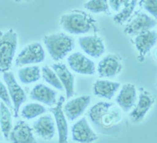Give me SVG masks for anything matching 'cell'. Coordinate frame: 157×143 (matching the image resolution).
Listing matches in <instances>:
<instances>
[{"label": "cell", "instance_id": "cell-17", "mask_svg": "<svg viewBox=\"0 0 157 143\" xmlns=\"http://www.w3.org/2000/svg\"><path fill=\"white\" fill-rule=\"evenodd\" d=\"M135 47L138 51L140 61H143L147 53L152 50L157 43V32L150 30L135 36L134 39Z\"/></svg>", "mask_w": 157, "mask_h": 143}, {"label": "cell", "instance_id": "cell-14", "mask_svg": "<svg viewBox=\"0 0 157 143\" xmlns=\"http://www.w3.org/2000/svg\"><path fill=\"white\" fill-rule=\"evenodd\" d=\"M123 66L121 60L115 54H109L102 58L98 66V76L100 78H114L120 74Z\"/></svg>", "mask_w": 157, "mask_h": 143}, {"label": "cell", "instance_id": "cell-32", "mask_svg": "<svg viewBox=\"0 0 157 143\" xmlns=\"http://www.w3.org/2000/svg\"><path fill=\"white\" fill-rule=\"evenodd\" d=\"M156 86H157V84H156Z\"/></svg>", "mask_w": 157, "mask_h": 143}, {"label": "cell", "instance_id": "cell-25", "mask_svg": "<svg viewBox=\"0 0 157 143\" xmlns=\"http://www.w3.org/2000/svg\"><path fill=\"white\" fill-rule=\"evenodd\" d=\"M42 76L47 84L50 85L57 90L61 91V92L64 91V87H63L61 81L59 80L57 74L50 67L43 66L42 67Z\"/></svg>", "mask_w": 157, "mask_h": 143}, {"label": "cell", "instance_id": "cell-2", "mask_svg": "<svg viewBox=\"0 0 157 143\" xmlns=\"http://www.w3.org/2000/svg\"><path fill=\"white\" fill-rule=\"evenodd\" d=\"M60 25L65 31L71 35L96 33L99 31L96 20L82 10L73 9L63 14Z\"/></svg>", "mask_w": 157, "mask_h": 143}, {"label": "cell", "instance_id": "cell-13", "mask_svg": "<svg viewBox=\"0 0 157 143\" xmlns=\"http://www.w3.org/2000/svg\"><path fill=\"white\" fill-rule=\"evenodd\" d=\"M91 97L90 95H81L71 99L63 105V111L70 121H74L85 112L90 105Z\"/></svg>", "mask_w": 157, "mask_h": 143}, {"label": "cell", "instance_id": "cell-29", "mask_svg": "<svg viewBox=\"0 0 157 143\" xmlns=\"http://www.w3.org/2000/svg\"><path fill=\"white\" fill-rule=\"evenodd\" d=\"M0 99L2 102H3L10 109L12 108V103H11L10 98L9 96V93H8L7 88L6 86V84L2 81V80L0 79Z\"/></svg>", "mask_w": 157, "mask_h": 143}, {"label": "cell", "instance_id": "cell-30", "mask_svg": "<svg viewBox=\"0 0 157 143\" xmlns=\"http://www.w3.org/2000/svg\"><path fill=\"white\" fill-rule=\"evenodd\" d=\"M130 0H109L111 9L115 12H120L123 6L128 4Z\"/></svg>", "mask_w": 157, "mask_h": 143}, {"label": "cell", "instance_id": "cell-26", "mask_svg": "<svg viewBox=\"0 0 157 143\" xmlns=\"http://www.w3.org/2000/svg\"><path fill=\"white\" fill-rule=\"evenodd\" d=\"M137 1L138 0H130L128 4L126 5L125 6H123V9H121V10L114 16L113 20L115 23L118 24H123L124 22L128 20L134 13Z\"/></svg>", "mask_w": 157, "mask_h": 143}, {"label": "cell", "instance_id": "cell-31", "mask_svg": "<svg viewBox=\"0 0 157 143\" xmlns=\"http://www.w3.org/2000/svg\"><path fill=\"white\" fill-rule=\"evenodd\" d=\"M155 59L157 60V50H156V51L155 52Z\"/></svg>", "mask_w": 157, "mask_h": 143}, {"label": "cell", "instance_id": "cell-5", "mask_svg": "<svg viewBox=\"0 0 157 143\" xmlns=\"http://www.w3.org/2000/svg\"><path fill=\"white\" fill-rule=\"evenodd\" d=\"M2 78L7 88L10 98L14 117H18L21 106L27 99V95L22 87L18 84L13 73L11 71L2 73Z\"/></svg>", "mask_w": 157, "mask_h": 143}, {"label": "cell", "instance_id": "cell-7", "mask_svg": "<svg viewBox=\"0 0 157 143\" xmlns=\"http://www.w3.org/2000/svg\"><path fill=\"white\" fill-rule=\"evenodd\" d=\"M156 24L155 19L145 13L137 12L134 17L126 25L124 33L130 36H137L140 34L152 30Z\"/></svg>", "mask_w": 157, "mask_h": 143}, {"label": "cell", "instance_id": "cell-16", "mask_svg": "<svg viewBox=\"0 0 157 143\" xmlns=\"http://www.w3.org/2000/svg\"><path fill=\"white\" fill-rule=\"evenodd\" d=\"M12 143H36L33 128L24 120H18L11 130L9 135Z\"/></svg>", "mask_w": 157, "mask_h": 143}, {"label": "cell", "instance_id": "cell-18", "mask_svg": "<svg viewBox=\"0 0 157 143\" xmlns=\"http://www.w3.org/2000/svg\"><path fill=\"white\" fill-rule=\"evenodd\" d=\"M56 126L51 115H44L33 123L35 133L44 140H51L56 134Z\"/></svg>", "mask_w": 157, "mask_h": 143}, {"label": "cell", "instance_id": "cell-11", "mask_svg": "<svg viewBox=\"0 0 157 143\" xmlns=\"http://www.w3.org/2000/svg\"><path fill=\"white\" fill-rule=\"evenodd\" d=\"M78 42L81 50L93 58H100L105 53V46L103 40L96 35L78 38Z\"/></svg>", "mask_w": 157, "mask_h": 143}, {"label": "cell", "instance_id": "cell-12", "mask_svg": "<svg viewBox=\"0 0 157 143\" xmlns=\"http://www.w3.org/2000/svg\"><path fill=\"white\" fill-rule=\"evenodd\" d=\"M155 99L148 91L141 90L137 97L134 109L130 113V118L134 123H138L145 118L149 110L153 106Z\"/></svg>", "mask_w": 157, "mask_h": 143}, {"label": "cell", "instance_id": "cell-1", "mask_svg": "<svg viewBox=\"0 0 157 143\" xmlns=\"http://www.w3.org/2000/svg\"><path fill=\"white\" fill-rule=\"evenodd\" d=\"M87 117L95 130L101 134L116 135L123 128V110L113 103L98 102L90 109Z\"/></svg>", "mask_w": 157, "mask_h": 143}, {"label": "cell", "instance_id": "cell-27", "mask_svg": "<svg viewBox=\"0 0 157 143\" xmlns=\"http://www.w3.org/2000/svg\"><path fill=\"white\" fill-rule=\"evenodd\" d=\"M84 8L93 13H105L109 14V0H89L84 4Z\"/></svg>", "mask_w": 157, "mask_h": 143}, {"label": "cell", "instance_id": "cell-21", "mask_svg": "<svg viewBox=\"0 0 157 143\" xmlns=\"http://www.w3.org/2000/svg\"><path fill=\"white\" fill-rule=\"evenodd\" d=\"M120 88V82L109 80H97L94 83L93 91L97 97L110 100L114 97L115 94Z\"/></svg>", "mask_w": 157, "mask_h": 143}, {"label": "cell", "instance_id": "cell-33", "mask_svg": "<svg viewBox=\"0 0 157 143\" xmlns=\"http://www.w3.org/2000/svg\"><path fill=\"white\" fill-rule=\"evenodd\" d=\"M0 143H2V142H0Z\"/></svg>", "mask_w": 157, "mask_h": 143}, {"label": "cell", "instance_id": "cell-24", "mask_svg": "<svg viewBox=\"0 0 157 143\" xmlns=\"http://www.w3.org/2000/svg\"><path fill=\"white\" fill-rule=\"evenodd\" d=\"M47 111V108L42 104L36 103H27L23 106L21 111V115L26 120H32L40 115L44 114Z\"/></svg>", "mask_w": 157, "mask_h": 143}, {"label": "cell", "instance_id": "cell-22", "mask_svg": "<svg viewBox=\"0 0 157 143\" xmlns=\"http://www.w3.org/2000/svg\"><path fill=\"white\" fill-rule=\"evenodd\" d=\"M17 77L23 85L36 83L41 78V69L39 66L23 67L17 71Z\"/></svg>", "mask_w": 157, "mask_h": 143}, {"label": "cell", "instance_id": "cell-10", "mask_svg": "<svg viewBox=\"0 0 157 143\" xmlns=\"http://www.w3.org/2000/svg\"><path fill=\"white\" fill-rule=\"evenodd\" d=\"M71 133L72 140L78 143H93L98 139L86 117H82L71 126Z\"/></svg>", "mask_w": 157, "mask_h": 143}, {"label": "cell", "instance_id": "cell-15", "mask_svg": "<svg viewBox=\"0 0 157 143\" xmlns=\"http://www.w3.org/2000/svg\"><path fill=\"white\" fill-rule=\"evenodd\" d=\"M137 101V89L133 84L123 85L116 98V102L123 112L130 111Z\"/></svg>", "mask_w": 157, "mask_h": 143}, {"label": "cell", "instance_id": "cell-3", "mask_svg": "<svg viewBox=\"0 0 157 143\" xmlns=\"http://www.w3.org/2000/svg\"><path fill=\"white\" fill-rule=\"evenodd\" d=\"M43 43L54 61L61 60L75 48V39L64 33H54L43 37Z\"/></svg>", "mask_w": 157, "mask_h": 143}, {"label": "cell", "instance_id": "cell-4", "mask_svg": "<svg viewBox=\"0 0 157 143\" xmlns=\"http://www.w3.org/2000/svg\"><path fill=\"white\" fill-rule=\"evenodd\" d=\"M18 46L17 34L12 28L0 31V72L10 71Z\"/></svg>", "mask_w": 157, "mask_h": 143}, {"label": "cell", "instance_id": "cell-28", "mask_svg": "<svg viewBox=\"0 0 157 143\" xmlns=\"http://www.w3.org/2000/svg\"><path fill=\"white\" fill-rule=\"evenodd\" d=\"M139 5L151 16L157 19V0H139Z\"/></svg>", "mask_w": 157, "mask_h": 143}, {"label": "cell", "instance_id": "cell-8", "mask_svg": "<svg viewBox=\"0 0 157 143\" xmlns=\"http://www.w3.org/2000/svg\"><path fill=\"white\" fill-rule=\"evenodd\" d=\"M67 63L70 69L77 74L94 75L96 72L94 62L80 52L70 54L67 58Z\"/></svg>", "mask_w": 157, "mask_h": 143}, {"label": "cell", "instance_id": "cell-19", "mask_svg": "<svg viewBox=\"0 0 157 143\" xmlns=\"http://www.w3.org/2000/svg\"><path fill=\"white\" fill-rule=\"evenodd\" d=\"M51 68L57 74L59 80L61 81L64 90L65 91L67 98H71L74 95L75 77L68 70L67 66L63 63H57L51 65Z\"/></svg>", "mask_w": 157, "mask_h": 143}, {"label": "cell", "instance_id": "cell-9", "mask_svg": "<svg viewBox=\"0 0 157 143\" xmlns=\"http://www.w3.org/2000/svg\"><path fill=\"white\" fill-rule=\"evenodd\" d=\"M64 102V97L61 95L57 100L55 106L49 109L50 112H51L54 115V120H55L56 128L58 134L57 143H68V124L67 122L66 116L63 111Z\"/></svg>", "mask_w": 157, "mask_h": 143}, {"label": "cell", "instance_id": "cell-23", "mask_svg": "<svg viewBox=\"0 0 157 143\" xmlns=\"http://www.w3.org/2000/svg\"><path fill=\"white\" fill-rule=\"evenodd\" d=\"M13 128L12 115L8 107L3 102L0 103V129L6 139H9V135Z\"/></svg>", "mask_w": 157, "mask_h": 143}, {"label": "cell", "instance_id": "cell-6", "mask_svg": "<svg viewBox=\"0 0 157 143\" xmlns=\"http://www.w3.org/2000/svg\"><path fill=\"white\" fill-rule=\"evenodd\" d=\"M46 59V53L39 42H32L25 46L18 53L15 60L17 67L32 65L43 63Z\"/></svg>", "mask_w": 157, "mask_h": 143}, {"label": "cell", "instance_id": "cell-20", "mask_svg": "<svg viewBox=\"0 0 157 143\" xmlns=\"http://www.w3.org/2000/svg\"><path fill=\"white\" fill-rule=\"evenodd\" d=\"M32 100L37 101L47 106H55L57 103V92L43 84H37L30 92Z\"/></svg>", "mask_w": 157, "mask_h": 143}]
</instances>
